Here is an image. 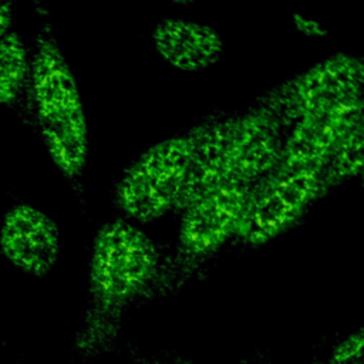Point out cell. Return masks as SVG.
Masks as SVG:
<instances>
[{"label":"cell","instance_id":"obj_1","mask_svg":"<svg viewBox=\"0 0 364 364\" xmlns=\"http://www.w3.org/2000/svg\"><path fill=\"white\" fill-rule=\"evenodd\" d=\"M164 253L139 225L121 216L97 229L87 270V299L73 341V357L91 361L112 353L127 313L154 301Z\"/></svg>","mask_w":364,"mask_h":364},{"label":"cell","instance_id":"obj_2","mask_svg":"<svg viewBox=\"0 0 364 364\" xmlns=\"http://www.w3.org/2000/svg\"><path fill=\"white\" fill-rule=\"evenodd\" d=\"M24 92L28 114L50 159L82 200L90 148L87 117L77 80L46 10L38 11Z\"/></svg>","mask_w":364,"mask_h":364},{"label":"cell","instance_id":"obj_3","mask_svg":"<svg viewBox=\"0 0 364 364\" xmlns=\"http://www.w3.org/2000/svg\"><path fill=\"white\" fill-rule=\"evenodd\" d=\"M252 189L225 182L181 212L178 237L164 255L154 300L176 294L229 239H235Z\"/></svg>","mask_w":364,"mask_h":364},{"label":"cell","instance_id":"obj_4","mask_svg":"<svg viewBox=\"0 0 364 364\" xmlns=\"http://www.w3.org/2000/svg\"><path fill=\"white\" fill-rule=\"evenodd\" d=\"M200 131L202 119L148 146L122 171L112 192L121 218L145 225L173 212Z\"/></svg>","mask_w":364,"mask_h":364},{"label":"cell","instance_id":"obj_5","mask_svg":"<svg viewBox=\"0 0 364 364\" xmlns=\"http://www.w3.org/2000/svg\"><path fill=\"white\" fill-rule=\"evenodd\" d=\"M363 58L350 53H334L262 91L256 104L270 111L287 129L303 117L363 95Z\"/></svg>","mask_w":364,"mask_h":364},{"label":"cell","instance_id":"obj_6","mask_svg":"<svg viewBox=\"0 0 364 364\" xmlns=\"http://www.w3.org/2000/svg\"><path fill=\"white\" fill-rule=\"evenodd\" d=\"M320 169L276 166L252 189L235 239L259 246L276 239L321 198Z\"/></svg>","mask_w":364,"mask_h":364},{"label":"cell","instance_id":"obj_7","mask_svg":"<svg viewBox=\"0 0 364 364\" xmlns=\"http://www.w3.org/2000/svg\"><path fill=\"white\" fill-rule=\"evenodd\" d=\"M363 122V95L297 119L286 129L277 166L321 171L343 138Z\"/></svg>","mask_w":364,"mask_h":364},{"label":"cell","instance_id":"obj_8","mask_svg":"<svg viewBox=\"0 0 364 364\" xmlns=\"http://www.w3.org/2000/svg\"><path fill=\"white\" fill-rule=\"evenodd\" d=\"M57 223L41 209L17 203L0 225V253L14 267L34 277H46L60 256Z\"/></svg>","mask_w":364,"mask_h":364},{"label":"cell","instance_id":"obj_9","mask_svg":"<svg viewBox=\"0 0 364 364\" xmlns=\"http://www.w3.org/2000/svg\"><path fill=\"white\" fill-rule=\"evenodd\" d=\"M284 125L266 108L253 104L237 112L226 182L255 186L282 156Z\"/></svg>","mask_w":364,"mask_h":364},{"label":"cell","instance_id":"obj_10","mask_svg":"<svg viewBox=\"0 0 364 364\" xmlns=\"http://www.w3.org/2000/svg\"><path fill=\"white\" fill-rule=\"evenodd\" d=\"M237 112L215 111L202 118V131L193 148L185 183L173 212L210 193L228 179Z\"/></svg>","mask_w":364,"mask_h":364},{"label":"cell","instance_id":"obj_11","mask_svg":"<svg viewBox=\"0 0 364 364\" xmlns=\"http://www.w3.org/2000/svg\"><path fill=\"white\" fill-rule=\"evenodd\" d=\"M151 43L165 63L186 73L212 67L225 51V43L213 27L182 17L162 18L152 30Z\"/></svg>","mask_w":364,"mask_h":364},{"label":"cell","instance_id":"obj_12","mask_svg":"<svg viewBox=\"0 0 364 364\" xmlns=\"http://www.w3.org/2000/svg\"><path fill=\"white\" fill-rule=\"evenodd\" d=\"M30 51L24 38L10 30L0 38V105L13 104L26 91Z\"/></svg>","mask_w":364,"mask_h":364},{"label":"cell","instance_id":"obj_13","mask_svg":"<svg viewBox=\"0 0 364 364\" xmlns=\"http://www.w3.org/2000/svg\"><path fill=\"white\" fill-rule=\"evenodd\" d=\"M364 162V122L354 127L333 151L320 172L321 195L360 176Z\"/></svg>","mask_w":364,"mask_h":364},{"label":"cell","instance_id":"obj_14","mask_svg":"<svg viewBox=\"0 0 364 364\" xmlns=\"http://www.w3.org/2000/svg\"><path fill=\"white\" fill-rule=\"evenodd\" d=\"M327 364H364V333L361 327L331 348Z\"/></svg>","mask_w":364,"mask_h":364},{"label":"cell","instance_id":"obj_15","mask_svg":"<svg viewBox=\"0 0 364 364\" xmlns=\"http://www.w3.org/2000/svg\"><path fill=\"white\" fill-rule=\"evenodd\" d=\"M128 354L132 364H193L186 357L171 351L142 353L136 348H129Z\"/></svg>","mask_w":364,"mask_h":364},{"label":"cell","instance_id":"obj_16","mask_svg":"<svg viewBox=\"0 0 364 364\" xmlns=\"http://www.w3.org/2000/svg\"><path fill=\"white\" fill-rule=\"evenodd\" d=\"M291 23L299 33L307 37L321 38V37H326L328 33V30L318 20L304 14H299V13L291 14Z\"/></svg>","mask_w":364,"mask_h":364},{"label":"cell","instance_id":"obj_17","mask_svg":"<svg viewBox=\"0 0 364 364\" xmlns=\"http://www.w3.org/2000/svg\"><path fill=\"white\" fill-rule=\"evenodd\" d=\"M13 4L10 1H0V38L11 30Z\"/></svg>","mask_w":364,"mask_h":364}]
</instances>
